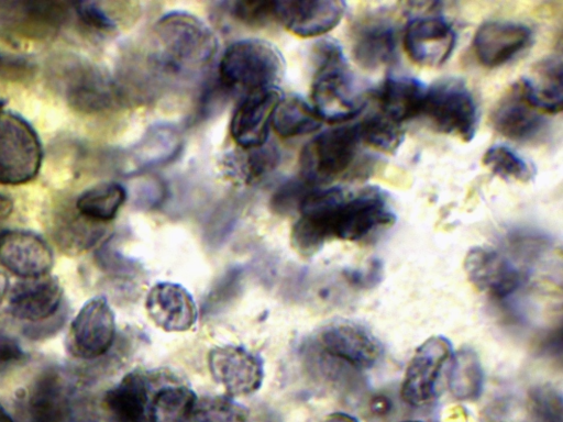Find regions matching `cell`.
Wrapping results in <instances>:
<instances>
[{"instance_id": "11", "label": "cell", "mask_w": 563, "mask_h": 422, "mask_svg": "<svg viewBox=\"0 0 563 422\" xmlns=\"http://www.w3.org/2000/svg\"><path fill=\"white\" fill-rule=\"evenodd\" d=\"M209 371L230 397L256 392L264 380L261 357L239 345L214 346L208 353Z\"/></svg>"}, {"instance_id": "49", "label": "cell", "mask_w": 563, "mask_h": 422, "mask_svg": "<svg viewBox=\"0 0 563 422\" xmlns=\"http://www.w3.org/2000/svg\"><path fill=\"white\" fill-rule=\"evenodd\" d=\"M12 210V202L11 200L0 193V220L5 219Z\"/></svg>"}, {"instance_id": "45", "label": "cell", "mask_w": 563, "mask_h": 422, "mask_svg": "<svg viewBox=\"0 0 563 422\" xmlns=\"http://www.w3.org/2000/svg\"><path fill=\"white\" fill-rule=\"evenodd\" d=\"M101 263L104 265L106 269L120 274L121 276H133L139 271V265H136L135 262L113 251L103 252Z\"/></svg>"}, {"instance_id": "28", "label": "cell", "mask_w": 563, "mask_h": 422, "mask_svg": "<svg viewBox=\"0 0 563 422\" xmlns=\"http://www.w3.org/2000/svg\"><path fill=\"white\" fill-rule=\"evenodd\" d=\"M240 149L227 154L222 160L224 174L238 184L251 185L261 180L278 165L279 153L273 145Z\"/></svg>"}, {"instance_id": "1", "label": "cell", "mask_w": 563, "mask_h": 422, "mask_svg": "<svg viewBox=\"0 0 563 422\" xmlns=\"http://www.w3.org/2000/svg\"><path fill=\"white\" fill-rule=\"evenodd\" d=\"M217 49V37L201 19L170 11L153 26L144 56L145 81L191 79L205 70Z\"/></svg>"}, {"instance_id": "35", "label": "cell", "mask_w": 563, "mask_h": 422, "mask_svg": "<svg viewBox=\"0 0 563 422\" xmlns=\"http://www.w3.org/2000/svg\"><path fill=\"white\" fill-rule=\"evenodd\" d=\"M483 164L494 175L507 181L527 184L534 178L533 167L506 145L489 147L483 156Z\"/></svg>"}, {"instance_id": "8", "label": "cell", "mask_w": 563, "mask_h": 422, "mask_svg": "<svg viewBox=\"0 0 563 422\" xmlns=\"http://www.w3.org/2000/svg\"><path fill=\"white\" fill-rule=\"evenodd\" d=\"M452 356L451 342L435 335L426 340L410 359L400 388L404 402L412 407L430 403L437 396L441 370Z\"/></svg>"}, {"instance_id": "51", "label": "cell", "mask_w": 563, "mask_h": 422, "mask_svg": "<svg viewBox=\"0 0 563 422\" xmlns=\"http://www.w3.org/2000/svg\"><path fill=\"white\" fill-rule=\"evenodd\" d=\"M8 291V279L4 274L0 273V303L2 299L5 297Z\"/></svg>"}, {"instance_id": "2", "label": "cell", "mask_w": 563, "mask_h": 422, "mask_svg": "<svg viewBox=\"0 0 563 422\" xmlns=\"http://www.w3.org/2000/svg\"><path fill=\"white\" fill-rule=\"evenodd\" d=\"M314 55L313 110L321 121L331 123L354 119L365 108L366 95L350 70L342 47L333 40H322L317 44Z\"/></svg>"}, {"instance_id": "44", "label": "cell", "mask_w": 563, "mask_h": 422, "mask_svg": "<svg viewBox=\"0 0 563 422\" xmlns=\"http://www.w3.org/2000/svg\"><path fill=\"white\" fill-rule=\"evenodd\" d=\"M383 265L378 259H372L361 269H346L342 273L345 282L354 289H372L383 278Z\"/></svg>"}, {"instance_id": "15", "label": "cell", "mask_w": 563, "mask_h": 422, "mask_svg": "<svg viewBox=\"0 0 563 422\" xmlns=\"http://www.w3.org/2000/svg\"><path fill=\"white\" fill-rule=\"evenodd\" d=\"M532 31L522 23L492 20L484 22L473 38L474 54L485 67L501 66L532 43Z\"/></svg>"}, {"instance_id": "40", "label": "cell", "mask_w": 563, "mask_h": 422, "mask_svg": "<svg viewBox=\"0 0 563 422\" xmlns=\"http://www.w3.org/2000/svg\"><path fill=\"white\" fill-rule=\"evenodd\" d=\"M229 12L238 21L250 26H260L275 19V1H233Z\"/></svg>"}, {"instance_id": "13", "label": "cell", "mask_w": 563, "mask_h": 422, "mask_svg": "<svg viewBox=\"0 0 563 422\" xmlns=\"http://www.w3.org/2000/svg\"><path fill=\"white\" fill-rule=\"evenodd\" d=\"M464 268L476 289L499 300L514 295L525 281V275L516 264L488 247L471 248L465 256Z\"/></svg>"}, {"instance_id": "21", "label": "cell", "mask_w": 563, "mask_h": 422, "mask_svg": "<svg viewBox=\"0 0 563 422\" xmlns=\"http://www.w3.org/2000/svg\"><path fill=\"white\" fill-rule=\"evenodd\" d=\"M67 98L70 106L87 113L106 111L124 101L120 85L92 66L75 69L67 82Z\"/></svg>"}, {"instance_id": "30", "label": "cell", "mask_w": 563, "mask_h": 422, "mask_svg": "<svg viewBox=\"0 0 563 422\" xmlns=\"http://www.w3.org/2000/svg\"><path fill=\"white\" fill-rule=\"evenodd\" d=\"M197 400L187 386L161 387L151 399L148 422H190Z\"/></svg>"}, {"instance_id": "38", "label": "cell", "mask_w": 563, "mask_h": 422, "mask_svg": "<svg viewBox=\"0 0 563 422\" xmlns=\"http://www.w3.org/2000/svg\"><path fill=\"white\" fill-rule=\"evenodd\" d=\"M243 281L241 267L227 270L214 284L202 306L205 314L217 313L222 310L239 293Z\"/></svg>"}, {"instance_id": "17", "label": "cell", "mask_w": 563, "mask_h": 422, "mask_svg": "<svg viewBox=\"0 0 563 422\" xmlns=\"http://www.w3.org/2000/svg\"><path fill=\"white\" fill-rule=\"evenodd\" d=\"M145 310L157 327L169 333L186 332L198 319V308L191 293L173 281H159L151 287L145 298Z\"/></svg>"}, {"instance_id": "3", "label": "cell", "mask_w": 563, "mask_h": 422, "mask_svg": "<svg viewBox=\"0 0 563 422\" xmlns=\"http://www.w3.org/2000/svg\"><path fill=\"white\" fill-rule=\"evenodd\" d=\"M284 71L285 60L282 53L273 44L257 38L232 43L219 64L221 86L247 92L276 87Z\"/></svg>"}, {"instance_id": "20", "label": "cell", "mask_w": 563, "mask_h": 422, "mask_svg": "<svg viewBox=\"0 0 563 422\" xmlns=\"http://www.w3.org/2000/svg\"><path fill=\"white\" fill-rule=\"evenodd\" d=\"M352 51L356 63L365 69L391 64L397 53V33L389 19L369 15L360 20L352 32Z\"/></svg>"}, {"instance_id": "12", "label": "cell", "mask_w": 563, "mask_h": 422, "mask_svg": "<svg viewBox=\"0 0 563 422\" xmlns=\"http://www.w3.org/2000/svg\"><path fill=\"white\" fill-rule=\"evenodd\" d=\"M456 35L451 24L439 15H419L406 25L404 47L416 64L435 68L451 56Z\"/></svg>"}, {"instance_id": "26", "label": "cell", "mask_w": 563, "mask_h": 422, "mask_svg": "<svg viewBox=\"0 0 563 422\" xmlns=\"http://www.w3.org/2000/svg\"><path fill=\"white\" fill-rule=\"evenodd\" d=\"M562 58L550 56L538 62L530 76L517 82L528 101L540 112L556 114L562 111Z\"/></svg>"}, {"instance_id": "16", "label": "cell", "mask_w": 563, "mask_h": 422, "mask_svg": "<svg viewBox=\"0 0 563 422\" xmlns=\"http://www.w3.org/2000/svg\"><path fill=\"white\" fill-rule=\"evenodd\" d=\"M345 10V2L339 0L275 1V19L301 37L330 32L340 23Z\"/></svg>"}, {"instance_id": "42", "label": "cell", "mask_w": 563, "mask_h": 422, "mask_svg": "<svg viewBox=\"0 0 563 422\" xmlns=\"http://www.w3.org/2000/svg\"><path fill=\"white\" fill-rule=\"evenodd\" d=\"M167 198V186L155 176H141L134 189V201L145 210L158 208Z\"/></svg>"}, {"instance_id": "37", "label": "cell", "mask_w": 563, "mask_h": 422, "mask_svg": "<svg viewBox=\"0 0 563 422\" xmlns=\"http://www.w3.org/2000/svg\"><path fill=\"white\" fill-rule=\"evenodd\" d=\"M528 399L531 422H563V400L555 388L536 386L530 389Z\"/></svg>"}, {"instance_id": "41", "label": "cell", "mask_w": 563, "mask_h": 422, "mask_svg": "<svg viewBox=\"0 0 563 422\" xmlns=\"http://www.w3.org/2000/svg\"><path fill=\"white\" fill-rule=\"evenodd\" d=\"M75 12L86 26L97 32L112 33L118 29V21L113 14L104 8L103 2H76Z\"/></svg>"}, {"instance_id": "10", "label": "cell", "mask_w": 563, "mask_h": 422, "mask_svg": "<svg viewBox=\"0 0 563 422\" xmlns=\"http://www.w3.org/2000/svg\"><path fill=\"white\" fill-rule=\"evenodd\" d=\"M114 337V313L104 297H95L75 316L67 337V347L78 358L93 359L111 348Z\"/></svg>"}, {"instance_id": "36", "label": "cell", "mask_w": 563, "mask_h": 422, "mask_svg": "<svg viewBox=\"0 0 563 422\" xmlns=\"http://www.w3.org/2000/svg\"><path fill=\"white\" fill-rule=\"evenodd\" d=\"M247 410L230 396L197 400L190 422H247Z\"/></svg>"}, {"instance_id": "48", "label": "cell", "mask_w": 563, "mask_h": 422, "mask_svg": "<svg viewBox=\"0 0 563 422\" xmlns=\"http://www.w3.org/2000/svg\"><path fill=\"white\" fill-rule=\"evenodd\" d=\"M322 422H358L353 415L343 412L328 414Z\"/></svg>"}, {"instance_id": "55", "label": "cell", "mask_w": 563, "mask_h": 422, "mask_svg": "<svg viewBox=\"0 0 563 422\" xmlns=\"http://www.w3.org/2000/svg\"><path fill=\"white\" fill-rule=\"evenodd\" d=\"M1 64H2V58H1V55H0V66H1Z\"/></svg>"}, {"instance_id": "25", "label": "cell", "mask_w": 563, "mask_h": 422, "mask_svg": "<svg viewBox=\"0 0 563 422\" xmlns=\"http://www.w3.org/2000/svg\"><path fill=\"white\" fill-rule=\"evenodd\" d=\"M103 403L117 422H148V377L140 370L126 374L106 392Z\"/></svg>"}, {"instance_id": "9", "label": "cell", "mask_w": 563, "mask_h": 422, "mask_svg": "<svg viewBox=\"0 0 563 422\" xmlns=\"http://www.w3.org/2000/svg\"><path fill=\"white\" fill-rule=\"evenodd\" d=\"M318 344L323 354L354 369L372 368L383 355V346L374 334L345 320L324 325Z\"/></svg>"}, {"instance_id": "39", "label": "cell", "mask_w": 563, "mask_h": 422, "mask_svg": "<svg viewBox=\"0 0 563 422\" xmlns=\"http://www.w3.org/2000/svg\"><path fill=\"white\" fill-rule=\"evenodd\" d=\"M317 188L303 178L291 179L283 184L271 200V208L278 214H288L299 207L307 195Z\"/></svg>"}, {"instance_id": "24", "label": "cell", "mask_w": 563, "mask_h": 422, "mask_svg": "<svg viewBox=\"0 0 563 422\" xmlns=\"http://www.w3.org/2000/svg\"><path fill=\"white\" fill-rule=\"evenodd\" d=\"M184 147L179 129L170 123H155L131 148V173H144L175 160Z\"/></svg>"}, {"instance_id": "4", "label": "cell", "mask_w": 563, "mask_h": 422, "mask_svg": "<svg viewBox=\"0 0 563 422\" xmlns=\"http://www.w3.org/2000/svg\"><path fill=\"white\" fill-rule=\"evenodd\" d=\"M395 221L388 195L379 187L365 186L356 191L346 189L330 215L331 240L360 242Z\"/></svg>"}, {"instance_id": "7", "label": "cell", "mask_w": 563, "mask_h": 422, "mask_svg": "<svg viewBox=\"0 0 563 422\" xmlns=\"http://www.w3.org/2000/svg\"><path fill=\"white\" fill-rule=\"evenodd\" d=\"M43 149L34 129L20 115L0 113V184L22 185L36 177Z\"/></svg>"}, {"instance_id": "29", "label": "cell", "mask_w": 563, "mask_h": 422, "mask_svg": "<svg viewBox=\"0 0 563 422\" xmlns=\"http://www.w3.org/2000/svg\"><path fill=\"white\" fill-rule=\"evenodd\" d=\"M128 198L123 186L103 182L84 191L76 201L77 212L95 223L113 220Z\"/></svg>"}, {"instance_id": "19", "label": "cell", "mask_w": 563, "mask_h": 422, "mask_svg": "<svg viewBox=\"0 0 563 422\" xmlns=\"http://www.w3.org/2000/svg\"><path fill=\"white\" fill-rule=\"evenodd\" d=\"M525 97L516 82L499 99L490 119L494 129L503 136L517 142L537 140L545 130V119Z\"/></svg>"}, {"instance_id": "47", "label": "cell", "mask_w": 563, "mask_h": 422, "mask_svg": "<svg viewBox=\"0 0 563 422\" xmlns=\"http://www.w3.org/2000/svg\"><path fill=\"white\" fill-rule=\"evenodd\" d=\"M393 409H394L393 400L384 393L374 395L369 399L368 412L373 419H376V420L386 419L393 412Z\"/></svg>"}, {"instance_id": "43", "label": "cell", "mask_w": 563, "mask_h": 422, "mask_svg": "<svg viewBox=\"0 0 563 422\" xmlns=\"http://www.w3.org/2000/svg\"><path fill=\"white\" fill-rule=\"evenodd\" d=\"M238 213L239 204L235 201L229 200L224 202L210 220L207 229L209 237L216 242L223 241L233 229L239 215Z\"/></svg>"}, {"instance_id": "34", "label": "cell", "mask_w": 563, "mask_h": 422, "mask_svg": "<svg viewBox=\"0 0 563 422\" xmlns=\"http://www.w3.org/2000/svg\"><path fill=\"white\" fill-rule=\"evenodd\" d=\"M356 129L362 144L383 153H395L404 141L401 124L382 112L365 118Z\"/></svg>"}, {"instance_id": "50", "label": "cell", "mask_w": 563, "mask_h": 422, "mask_svg": "<svg viewBox=\"0 0 563 422\" xmlns=\"http://www.w3.org/2000/svg\"><path fill=\"white\" fill-rule=\"evenodd\" d=\"M445 422H466V415L463 408L457 407L453 409Z\"/></svg>"}, {"instance_id": "27", "label": "cell", "mask_w": 563, "mask_h": 422, "mask_svg": "<svg viewBox=\"0 0 563 422\" xmlns=\"http://www.w3.org/2000/svg\"><path fill=\"white\" fill-rule=\"evenodd\" d=\"M427 88L417 78L388 75L378 89L380 112L397 123L422 114Z\"/></svg>"}, {"instance_id": "14", "label": "cell", "mask_w": 563, "mask_h": 422, "mask_svg": "<svg viewBox=\"0 0 563 422\" xmlns=\"http://www.w3.org/2000/svg\"><path fill=\"white\" fill-rule=\"evenodd\" d=\"M283 98L277 87L249 92L230 123L231 136L240 148H255L267 143L269 124Z\"/></svg>"}, {"instance_id": "22", "label": "cell", "mask_w": 563, "mask_h": 422, "mask_svg": "<svg viewBox=\"0 0 563 422\" xmlns=\"http://www.w3.org/2000/svg\"><path fill=\"white\" fill-rule=\"evenodd\" d=\"M62 287L54 276L26 278L16 284L10 295V313L30 322H42L54 316L62 304Z\"/></svg>"}, {"instance_id": "6", "label": "cell", "mask_w": 563, "mask_h": 422, "mask_svg": "<svg viewBox=\"0 0 563 422\" xmlns=\"http://www.w3.org/2000/svg\"><path fill=\"white\" fill-rule=\"evenodd\" d=\"M439 132L470 142L477 129L478 112L473 93L457 78H445L427 88L423 111Z\"/></svg>"}, {"instance_id": "52", "label": "cell", "mask_w": 563, "mask_h": 422, "mask_svg": "<svg viewBox=\"0 0 563 422\" xmlns=\"http://www.w3.org/2000/svg\"><path fill=\"white\" fill-rule=\"evenodd\" d=\"M0 422H13L11 417L4 411V409L0 406Z\"/></svg>"}, {"instance_id": "23", "label": "cell", "mask_w": 563, "mask_h": 422, "mask_svg": "<svg viewBox=\"0 0 563 422\" xmlns=\"http://www.w3.org/2000/svg\"><path fill=\"white\" fill-rule=\"evenodd\" d=\"M69 7L62 1L0 2V12L9 26L21 34L45 37L63 25Z\"/></svg>"}, {"instance_id": "32", "label": "cell", "mask_w": 563, "mask_h": 422, "mask_svg": "<svg viewBox=\"0 0 563 422\" xmlns=\"http://www.w3.org/2000/svg\"><path fill=\"white\" fill-rule=\"evenodd\" d=\"M449 389L459 400L477 399L484 387V371L477 354L471 348H461L453 358L449 373Z\"/></svg>"}, {"instance_id": "5", "label": "cell", "mask_w": 563, "mask_h": 422, "mask_svg": "<svg viewBox=\"0 0 563 422\" xmlns=\"http://www.w3.org/2000/svg\"><path fill=\"white\" fill-rule=\"evenodd\" d=\"M355 125H341L313 137L301 151L300 177L313 186L347 175L361 146Z\"/></svg>"}, {"instance_id": "33", "label": "cell", "mask_w": 563, "mask_h": 422, "mask_svg": "<svg viewBox=\"0 0 563 422\" xmlns=\"http://www.w3.org/2000/svg\"><path fill=\"white\" fill-rule=\"evenodd\" d=\"M65 385L55 370L45 371L33 387L30 407L33 422H53L65 406Z\"/></svg>"}, {"instance_id": "31", "label": "cell", "mask_w": 563, "mask_h": 422, "mask_svg": "<svg viewBox=\"0 0 563 422\" xmlns=\"http://www.w3.org/2000/svg\"><path fill=\"white\" fill-rule=\"evenodd\" d=\"M321 122L312 106L298 96L283 98L272 120L274 130L282 137H294L314 132L321 127Z\"/></svg>"}, {"instance_id": "18", "label": "cell", "mask_w": 563, "mask_h": 422, "mask_svg": "<svg viewBox=\"0 0 563 422\" xmlns=\"http://www.w3.org/2000/svg\"><path fill=\"white\" fill-rule=\"evenodd\" d=\"M0 263L21 278H35L51 270L53 253L35 233L7 230L0 233Z\"/></svg>"}, {"instance_id": "54", "label": "cell", "mask_w": 563, "mask_h": 422, "mask_svg": "<svg viewBox=\"0 0 563 422\" xmlns=\"http://www.w3.org/2000/svg\"><path fill=\"white\" fill-rule=\"evenodd\" d=\"M404 422H421V421H404Z\"/></svg>"}, {"instance_id": "53", "label": "cell", "mask_w": 563, "mask_h": 422, "mask_svg": "<svg viewBox=\"0 0 563 422\" xmlns=\"http://www.w3.org/2000/svg\"><path fill=\"white\" fill-rule=\"evenodd\" d=\"M2 107H3V100H2V98L0 97V113L2 112Z\"/></svg>"}, {"instance_id": "46", "label": "cell", "mask_w": 563, "mask_h": 422, "mask_svg": "<svg viewBox=\"0 0 563 422\" xmlns=\"http://www.w3.org/2000/svg\"><path fill=\"white\" fill-rule=\"evenodd\" d=\"M25 358L19 343L7 334L0 333V369L14 365Z\"/></svg>"}]
</instances>
